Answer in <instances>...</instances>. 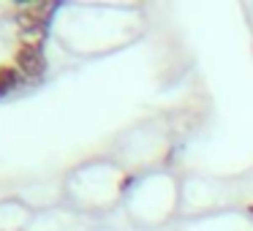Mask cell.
<instances>
[{
  "label": "cell",
  "instance_id": "obj_1",
  "mask_svg": "<svg viewBox=\"0 0 253 231\" xmlns=\"http://www.w3.org/2000/svg\"><path fill=\"white\" fill-rule=\"evenodd\" d=\"M57 11V3H19L14 8V22L17 30H33V28H49L52 17Z\"/></svg>",
  "mask_w": 253,
  "mask_h": 231
},
{
  "label": "cell",
  "instance_id": "obj_2",
  "mask_svg": "<svg viewBox=\"0 0 253 231\" xmlns=\"http://www.w3.org/2000/svg\"><path fill=\"white\" fill-rule=\"evenodd\" d=\"M11 63L25 74V79H28V82H36V79H41V77L46 74V68H49L44 49H33V46H22V44L14 46Z\"/></svg>",
  "mask_w": 253,
  "mask_h": 231
},
{
  "label": "cell",
  "instance_id": "obj_3",
  "mask_svg": "<svg viewBox=\"0 0 253 231\" xmlns=\"http://www.w3.org/2000/svg\"><path fill=\"white\" fill-rule=\"evenodd\" d=\"M0 82L11 93V90H19L22 84H28V79H25V74L14 63H0Z\"/></svg>",
  "mask_w": 253,
  "mask_h": 231
},
{
  "label": "cell",
  "instance_id": "obj_4",
  "mask_svg": "<svg viewBox=\"0 0 253 231\" xmlns=\"http://www.w3.org/2000/svg\"><path fill=\"white\" fill-rule=\"evenodd\" d=\"M49 36V28H33V30H17V44L33 46V49H44V41Z\"/></svg>",
  "mask_w": 253,
  "mask_h": 231
},
{
  "label": "cell",
  "instance_id": "obj_5",
  "mask_svg": "<svg viewBox=\"0 0 253 231\" xmlns=\"http://www.w3.org/2000/svg\"><path fill=\"white\" fill-rule=\"evenodd\" d=\"M131 180H133V177H131V174H126V180H123V182H120V191H126V188H128V185H131Z\"/></svg>",
  "mask_w": 253,
  "mask_h": 231
},
{
  "label": "cell",
  "instance_id": "obj_6",
  "mask_svg": "<svg viewBox=\"0 0 253 231\" xmlns=\"http://www.w3.org/2000/svg\"><path fill=\"white\" fill-rule=\"evenodd\" d=\"M3 95H8V90L3 87V82H0V98H3Z\"/></svg>",
  "mask_w": 253,
  "mask_h": 231
}]
</instances>
